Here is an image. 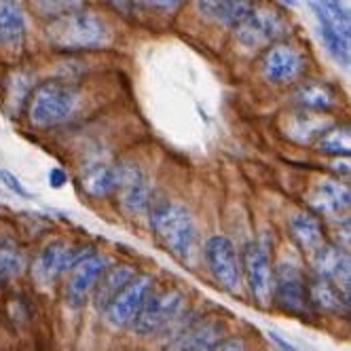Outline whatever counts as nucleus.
Wrapping results in <instances>:
<instances>
[{
  "label": "nucleus",
  "mask_w": 351,
  "mask_h": 351,
  "mask_svg": "<svg viewBox=\"0 0 351 351\" xmlns=\"http://www.w3.org/2000/svg\"><path fill=\"white\" fill-rule=\"evenodd\" d=\"M47 38L62 51H85L108 45L110 28L106 19L87 9H74L51 17L47 26Z\"/></svg>",
  "instance_id": "obj_1"
},
{
  "label": "nucleus",
  "mask_w": 351,
  "mask_h": 351,
  "mask_svg": "<svg viewBox=\"0 0 351 351\" xmlns=\"http://www.w3.org/2000/svg\"><path fill=\"white\" fill-rule=\"evenodd\" d=\"M79 99V87L68 81L53 79L40 83L28 95V119L32 128L49 130L68 121L72 112L77 110Z\"/></svg>",
  "instance_id": "obj_2"
},
{
  "label": "nucleus",
  "mask_w": 351,
  "mask_h": 351,
  "mask_svg": "<svg viewBox=\"0 0 351 351\" xmlns=\"http://www.w3.org/2000/svg\"><path fill=\"white\" fill-rule=\"evenodd\" d=\"M150 227L163 250L180 263H191L197 245L195 220L182 204H163L157 206L150 216Z\"/></svg>",
  "instance_id": "obj_3"
},
{
  "label": "nucleus",
  "mask_w": 351,
  "mask_h": 351,
  "mask_svg": "<svg viewBox=\"0 0 351 351\" xmlns=\"http://www.w3.org/2000/svg\"><path fill=\"white\" fill-rule=\"evenodd\" d=\"M184 311V296L176 288H163L146 296L142 309L130 324L138 337H153L163 330Z\"/></svg>",
  "instance_id": "obj_4"
},
{
  "label": "nucleus",
  "mask_w": 351,
  "mask_h": 351,
  "mask_svg": "<svg viewBox=\"0 0 351 351\" xmlns=\"http://www.w3.org/2000/svg\"><path fill=\"white\" fill-rule=\"evenodd\" d=\"M271 296L282 311L292 315H309L313 313L307 282L300 269L292 263H280L273 271L271 280Z\"/></svg>",
  "instance_id": "obj_5"
},
{
  "label": "nucleus",
  "mask_w": 351,
  "mask_h": 351,
  "mask_svg": "<svg viewBox=\"0 0 351 351\" xmlns=\"http://www.w3.org/2000/svg\"><path fill=\"white\" fill-rule=\"evenodd\" d=\"M93 250H85V247H74L62 239L49 241L43 245V250L38 252V256L34 258L32 265V278L36 284L47 286L51 284L58 275H62L64 271H68L72 265H77L81 258H85Z\"/></svg>",
  "instance_id": "obj_6"
},
{
  "label": "nucleus",
  "mask_w": 351,
  "mask_h": 351,
  "mask_svg": "<svg viewBox=\"0 0 351 351\" xmlns=\"http://www.w3.org/2000/svg\"><path fill=\"white\" fill-rule=\"evenodd\" d=\"M235 38L243 47H261L265 43L280 40L286 32V19L275 9L254 7L243 21H239L233 28Z\"/></svg>",
  "instance_id": "obj_7"
},
{
  "label": "nucleus",
  "mask_w": 351,
  "mask_h": 351,
  "mask_svg": "<svg viewBox=\"0 0 351 351\" xmlns=\"http://www.w3.org/2000/svg\"><path fill=\"white\" fill-rule=\"evenodd\" d=\"M204 256L212 278L224 290L235 292L241 284V265L231 239L222 235L210 237L204 245Z\"/></svg>",
  "instance_id": "obj_8"
},
{
  "label": "nucleus",
  "mask_w": 351,
  "mask_h": 351,
  "mask_svg": "<svg viewBox=\"0 0 351 351\" xmlns=\"http://www.w3.org/2000/svg\"><path fill=\"white\" fill-rule=\"evenodd\" d=\"M305 60L298 49L288 43H273L261 58L263 79L275 85H288L303 74Z\"/></svg>",
  "instance_id": "obj_9"
},
{
  "label": "nucleus",
  "mask_w": 351,
  "mask_h": 351,
  "mask_svg": "<svg viewBox=\"0 0 351 351\" xmlns=\"http://www.w3.org/2000/svg\"><path fill=\"white\" fill-rule=\"evenodd\" d=\"M150 290H153V278L150 275H134L121 288V292L110 300V305L104 311L114 328H123V326H130L134 322Z\"/></svg>",
  "instance_id": "obj_10"
},
{
  "label": "nucleus",
  "mask_w": 351,
  "mask_h": 351,
  "mask_svg": "<svg viewBox=\"0 0 351 351\" xmlns=\"http://www.w3.org/2000/svg\"><path fill=\"white\" fill-rule=\"evenodd\" d=\"M119 204L128 212H144L150 204V186L140 165L123 161L114 165V189Z\"/></svg>",
  "instance_id": "obj_11"
},
{
  "label": "nucleus",
  "mask_w": 351,
  "mask_h": 351,
  "mask_svg": "<svg viewBox=\"0 0 351 351\" xmlns=\"http://www.w3.org/2000/svg\"><path fill=\"white\" fill-rule=\"evenodd\" d=\"M241 280H245L247 290L258 305H267L271 298V280L273 271L269 265V256L261 243H247L239 258Z\"/></svg>",
  "instance_id": "obj_12"
},
{
  "label": "nucleus",
  "mask_w": 351,
  "mask_h": 351,
  "mask_svg": "<svg viewBox=\"0 0 351 351\" xmlns=\"http://www.w3.org/2000/svg\"><path fill=\"white\" fill-rule=\"evenodd\" d=\"M108 267V258L104 254L89 252L85 258H81L77 265H72L70 278L66 284V303L72 309H81L87 298L91 296V290L97 282V278L102 275V271Z\"/></svg>",
  "instance_id": "obj_13"
},
{
  "label": "nucleus",
  "mask_w": 351,
  "mask_h": 351,
  "mask_svg": "<svg viewBox=\"0 0 351 351\" xmlns=\"http://www.w3.org/2000/svg\"><path fill=\"white\" fill-rule=\"evenodd\" d=\"M349 204H351L349 189L337 180L317 182L307 197L309 210H313L315 214H322L326 218H339L341 214H347Z\"/></svg>",
  "instance_id": "obj_14"
},
{
  "label": "nucleus",
  "mask_w": 351,
  "mask_h": 351,
  "mask_svg": "<svg viewBox=\"0 0 351 351\" xmlns=\"http://www.w3.org/2000/svg\"><path fill=\"white\" fill-rule=\"evenodd\" d=\"M313 256V273L332 280L345 294H349V254L339 243H324Z\"/></svg>",
  "instance_id": "obj_15"
},
{
  "label": "nucleus",
  "mask_w": 351,
  "mask_h": 351,
  "mask_svg": "<svg viewBox=\"0 0 351 351\" xmlns=\"http://www.w3.org/2000/svg\"><path fill=\"white\" fill-rule=\"evenodd\" d=\"M307 292L311 307L326 311V313H347L349 311V294H345L332 280L315 275L307 282Z\"/></svg>",
  "instance_id": "obj_16"
},
{
  "label": "nucleus",
  "mask_w": 351,
  "mask_h": 351,
  "mask_svg": "<svg viewBox=\"0 0 351 351\" xmlns=\"http://www.w3.org/2000/svg\"><path fill=\"white\" fill-rule=\"evenodd\" d=\"M136 275V269L130 265H114V267H106L102 271V275L97 278L95 286H93V307L102 313L106 311V307L110 305V300L121 292V288L128 284Z\"/></svg>",
  "instance_id": "obj_17"
},
{
  "label": "nucleus",
  "mask_w": 351,
  "mask_h": 351,
  "mask_svg": "<svg viewBox=\"0 0 351 351\" xmlns=\"http://www.w3.org/2000/svg\"><path fill=\"white\" fill-rule=\"evenodd\" d=\"M288 229H290L294 243L303 250L305 254H313L315 250H319L326 243L322 222L317 220V216H313L307 210L294 212L288 220Z\"/></svg>",
  "instance_id": "obj_18"
},
{
  "label": "nucleus",
  "mask_w": 351,
  "mask_h": 351,
  "mask_svg": "<svg viewBox=\"0 0 351 351\" xmlns=\"http://www.w3.org/2000/svg\"><path fill=\"white\" fill-rule=\"evenodd\" d=\"M26 34V19L17 0H0V47L13 49Z\"/></svg>",
  "instance_id": "obj_19"
},
{
  "label": "nucleus",
  "mask_w": 351,
  "mask_h": 351,
  "mask_svg": "<svg viewBox=\"0 0 351 351\" xmlns=\"http://www.w3.org/2000/svg\"><path fill=\"white\" fill-rule=\"evenodd\" d=\"M311 9L319 26L330 28L341 38L351 40V17L343 0H315L311 3Z\"/></svg>",
  "instance_id": "obj_20"
},
{
  "label": "nucleus",
  "mask_w": 351,
  "mask_h": 351,
  "mask_svg": "<svg viewBox=\"0 0 351 351\" xmlns=\"http://www.w3.org/2000/svg\"><path fill=\"white\" fill-rule=\"evenodd\" d=\"M296 106L300 110H309V112H326L335 108L337 104V93L328 83H322V81H307L303 83L296 93Z\"/></svg>",
  "instance_id": "obj_21"
},
{
  "label": "nucleus",
  "mask_w": 351,
  "mask_h": 351,
  "mask_svg": "<svg viewBox=\"0 0 351 351\" xmlns=\"http://www.w3.org/2000/svg\"><path fill=\"white\" fill-rule=\"evenodd\" d=\"M222 339V324L218 322H202V324H189L184 332L176 339V349H193V351H202V349H214L216 343Z\"/></svg>",
  "instance_id": "obj_22"
},
{
  "label": "nucleus",
  "mask_w": 351,
  "mask_h": 351,
  "mask_svg": "<svg viewBox=\"0 0 351 351\" xmlns=\"http://www.w3.org/2000/svg\"><path fill=\"white\" fill-rule=\"evenodd\" d=\"M81 182L87 195L91 197H106L114 189V165L102 159L87 161L81 171Z\"/></svg>",
  "instance_id": "obj_23"
},
{
  "label": "nucleus",
  "mask_w": 351,
  "mask_h": 351,
  "mask_svg": "<svg viewBox=\"0 0 351 351\" xmlns=\"http://www.w3.org/2000/svg\"><path fill=\"white\" fill-rule=\"evenodd\" d=\"M317 148L326 155H332V157H345L349 159L351 155V130L347 125H328L317 138Z\"/></svg>",
  "instance_id": "obj_24"
},
{
  "label": "nucleus",
  "mask_w": 351,
  "mask_h": 351,
  "mask_svg": "<svg viewBox=\"0 0 351 351\" xmlns=\"http://www.w3.org/2000/svg\"><path fill=\"white\" fill-rule=\"evenodd\" d=\"M317 112H309V110H300L298 114H294L290 119V128H288V136L294 138L296 142H309L315 140L326 128H328V121L315 117Z\"/></svg>",
  "instance_id": "obj_25"
},
{
  "label": "nucleus",
  "mask_w": 351,
  "mask_h": 351,
  "mask_svg": "<svg viewBox=\"0 0 351 351\" xmlns=\"http://www.w3.org/2000/svg\"><path fill=\"white\" fill-rule=\"evenodd\" d=\"M252 9H254V0H224L214 21H220L224 26L235 28L239 21H243L252 13Z\"/></svg>",
  "instance_id": "obj_26"
},
{
  "label": "nucleus",
  "mask_w": 351,
  "mask_h": 351,
  "mask_svg": "<svg viewBox=\"0 0 351 351\" xmlns=\"http://www.w3.org/2000/svg\"><path fill=\"white\" fill-rule=\"evenodd\" d=\"M319 26V23H317ZM319 36H322V43L326 47V51L330 53V58L341 64V66H349V58H351V51H349V40L341 38L337 32H332L330 28H326V26H319Z\"/></svg>",
  "instance_id": "obj_27"
},
{
  "label": "nucleus",
  "mask_w": 351,
  "mask_h": 351,
  "mask_svg": "<svg viewBox=\"0 0 351 351\" xmlns=\"http://www.w3.org/2000/svg\"><path fill=\"white\" fill-rule=\"evenodd\" d=\"M26 267V261H23L21 252H17L15 247L3 245L0 247V278L9 280L13 275H19Z\"/></svg>",
  "instance_id": "obj_28"
},
{
  "label": "nucleus",
  "mask_w": 351,
  "mask_h": 351,
  "mask_svg": "<svg viewBox=\"0 0 351 351\" xmlns=\"http://www.w3.org/2000/svg\"><path fill=\"white\" fill-rule=\"evenodd\" d=\"M32 5L45 17H58L83 7V0H32Z\"/></svg>",
  "instance_id": "obj_29"
},
{
  "label": "nucleus",
  "mask_w": 351,
  "mask_h": 351,
  "mask_svg": "<svg viewBox=\"0 0 351 351\" xmlns=\"http://www.w3.org/2000/svg\"><path fill=\"white\" fill-rule=\"evenodd\" d=\"M0 182H3L11 193H15V195H19V197H23V199H30V193L23 189V184L19 182V178L13 173V171H9V169H0Z\"/></svg>",
  "instance_id": "obj_30"
},
{
  "label": "nucleus",
  "mask_w": 351,
  "mask_h": 351,
  "mask_svg": "<svg viewBox=\"0 0 351 351\" xmlns=\"http://www.w3.org/2000/svg\"><path fill=\"white\" fill-rule=\"evenodd\" d=\"M224 0H197V11L208 19H216V13Z\"/></svg>",
  "instance_id": "obj_31"
},
{
  "label": "nucleus",
  "mask_w": 351,
  "mask_h": 351,
  "mask_svg": "<svg viewBox=\"0 0 351 351\" xmlns=\"http://www.w3.org/2000/svg\"><path fill=\"white\" fill-rule=\"evenodd\" d=\"M142 3L148 7V9H157V11H173L178 9L184 0H142Z\"/></svg>",
  "instance_id": "obj_32"
},
{
  "label": "nucleus",
  "mask_w": 351,
  "mask_h": 351,
  "mask_svg": "<svg viewBox=\"0 0 351 351\" xmlns=\"http://www.w3.org/2000/svg\"><path fill=\"white\" fill-rule=\"evenodd\" d=\"M68 180V176L62 167H53L51 171H49V184H51L53 189H62Z\"/></svg>",
  "instance_id": "obj_33"
},
{
  "label": "nucleus",
  "mask_w": 351,
  "mask_h": 351,
  "mask_svg": "<svg viewBox=\"0 0 351 351\" xmlns=\"http://www.w3.org/2000/svg\"><path fill=\"white\" fill-rule=\"evenodd\" d=\"M214 349H243V341H239V339H220Z\"/></svg>",
  "instance_id": "obj_34"
},
{
  "label": "nucleus",
  "mask_w": 351,
  "mask_h": 351,
  "mask_svg": "<svg viewBox=\"0 0 351 351\" xmlns=\"http://www.w3.org/2000/svg\"><path fill=\"white\" fill-rule=\"evenodd\" d=\"M269 339H271L273 343H278V347H280V349H288V351H292V349H294V345H292L290 341L282 339L280 335H275V332H269Z\"/></svg>",
  "instance_id": "obj_35"
},
{
  "label": "nucleus",
  "mask_w": 351,
  "mask_h": 351,
  "mask_svg": "<svg viewBox=\"0 0 351 351\" xmlns=\"http://www.w3.org/2000/svg\"><path fill=\"white\" fill-rule=\"evenodd\" d=\"M280 3H284V5H288V7H294V5H296V0H280Z\"/></svg>",
  "instance_id": "obj_36"
},
{
  "label": "nucleus",
  "mask_w": 351,
  "mask_h": 351,
  "mask_svg": "<svg viewBox=\"0 0 351 351\" xmlns=\"http://www.w3.org/2000/svg\"><path fill=\"white\" fill-rule=\"evenodd\" d=\"M3 282H5V280H3V278H0V286H3Z\"/></svg>",
  "instance_id": "obj_37"
},
{
  "label": "nucleus",
  "mask_w": 351,
  "mask_h": 351,
  "mask_svg": "<svg viewBox=\"0 0 351 351\" xmlns=\"http://www.w3.org/2000/svg\"><path fill=\"white\" fill-rule=\"evenodd\" d=\"M114 3H119V0H114Z\"/></svg>",
  "instance_id": "obj_38"
}]
</instances>
